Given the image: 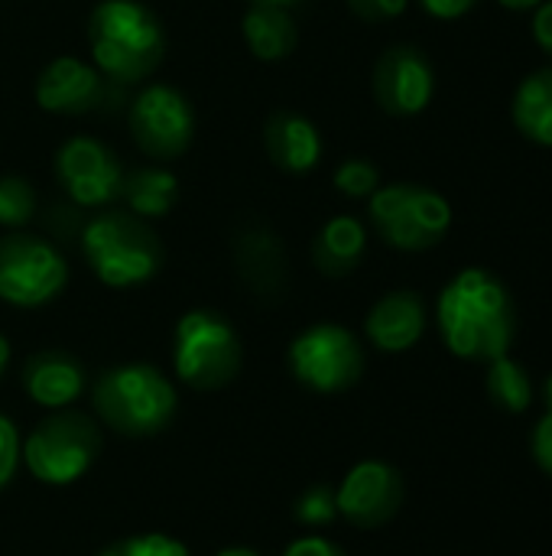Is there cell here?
I'll list each match as a JSON object with an SVG mask.
<instances>
[{
	"label": "cell",
	"instance_id": "3957f363",
	"mask_svg": "<svg viewBox=\"0 0 552 556\" xmlns=\"http://www.w3.org/2000/svg\"><path fill=\"white\" fill-rule=\"evenodd\" d=\"M94 65L117 85L146 81L166 52L159 16L140 0H101L88 16Z\"/></svg>",
	"mask_w": 552,
	"mask_h": 556
},
{
	"label": "cell",
	"instance_id": "8d00e7d4",
	"mask_svg": "<svg viewBox=\"0 0 552 556\" xmlns=\"http://www.w3.org/2000/svg\"><path fill=\"white\" fill-rule=\"evenodd\" d=\"M251 3H260V7H280V10H293V7H299L303 0H251Z\"/></svg>",
	"mask_w": 552,
	"mask_h": 556
},
{
	"label": "cell",
	"instance_id": "7a4b0ae2",
	"mask_svg": "<svg viewBox=\"0 0 552 556\" xmlns=\"http://www.w3.org/2000/svg\"><path fill=\"white\" fill-rule=\"evenodd\" d=\"M91 407L98 424L111 433L146 440L176 420L179 391L156 365L127 362L98 375L91 388Z\"/></svg>",
	"mask_w": 552,
	"mask_h": 556
},
{
	"label": "cell",
	"instance_id": "d4e9b609",
	"mask_svg": "<svg viewBox=\"0 0 552 556\" xmlns=\"http://www.w3.org/2000/svg\"><path fill=\"white\" fill-rule=\"evenodd\" d=\"M98 556H192L189 547L169 534L150 531V534H130L120 538L114 544H107L104 551H98Z\"/></svg>",
	"mask_w": 552,
	"mask_h": 556
},
{
	"label": "cell",
	"instance_id": "ffe728a7",
	"mask_svg": "<svg viewBox=\"0 0 552 556\" xmlns=\"http://www.w3.org/2000/svg\"><path fill=\"white\" fill-rule=\"evenodd\" d=\"M511 121L537 147L552 150V65L530 72L511 101Z\"/></svg>",
	"mask_w": 552,
	"mask_h": 556
},
{
	"label": "cell",
	"instance_id": "e0dca14e",
	"mask_svg": "<svg viewBox=\"0 0 552 556\" xmlns=\"http://www.w3.org/2000/svg\"><path fill=\"white\" fill-rule=\"evenodd\" d=\"M426 323H429V309L423 296L416 290H394L371 306L364 319V336L374 349L387 355H400L423 339Z\"/></svg>",
	"mask_w": 552,
	"mask_h": 556
},
{
	"label": "cell",
	"instance_id": "8992f818",
	"mask_svg": "<svg viewBox=\"0 0 552 556\" xmlns=\"http://www.w3.org/2000/svg\"><path fill=\"white\" fill-rule=\"evenodd\" d=\"M244 365L238 329L218 309H189L172 332V371L192 391L228 388Z\"/></svg>",
	"mask_w": 552,
	"mask_h": 556
},
{
	"label": "cell",
	"instance_id": "ac0fdd59",
	"mask_svg": "<svg viewBox=\"0 0 552 556\" xmlns=\"http://www.w3.org/2000/svg\"><path fill=\"white\" fill-rule=\"evenodd\" d=\"M264 147L273 166L293 176H306L322 160V134L319 127L296 111H277L270 114L264 127Z\"/></svg>",
	"mask_w": 552,
	"mask_h": 556
},
{
	"label": "cell",
	"instance_id": "8fae6325",
	"mask_svg": "<svg viewBox=\"0 0 552 556\" xmlns=\"http://www.w3.org/2000/svg\"><path fill=\"white\" fill-rule=\"evenodd\" d=\"M133 143L156 163L179 160L195 137V111L172 85H146L127 111Z\"/></svg>",
	"mask_w": 552,
	"mask_h": 556
},
{
	"label": "cell",
	"instance_id": "44dd1931",
	"mask_svg": "<svg viewBox=\"0 0 552 556\" xmlns=\"http://www.w3.org/2000/svg\"><path fill=\"white\" fill-rule=\"evenodd\" d=\"M120 199L127 202V212L137 218H163L172 212L179 199V182L166 166H137L124 173Z\"/></svg>",
	"mask_w": 552,
	"mask_h": 556
},
{
	"label": "cell",
	"instance_id": "d6a6232c",
	"mask_svg": "<svg viewBox=\"0 0 552 556\" xmlns=\"http://www.w3.org/2000/svg\"><path fill=\"white\" fill-rule=\"evenodd\" d=\"M530 33H534V42L543 49V55L552 59V0H543V3L534 10Z\"/></svg>",
	"mask_w": 552,
	"mask_h": 556
},
{
	"label": "cell",
	"instance_id": "e575fe53",
	"mask_svg": "<svg viewBox=\"0 0 552 556\" xmlns=\"http://www.w3.org/2000/svg\"><path fill=\"white\" fill-rule=\"evenodd\" d=\"M504 10H514V13H527V10H537L543 0H498Z\"/></svg>",
	"mask_w": 552,
	"mask_h": 556
},
{
	"label": "cell",
	"instance_id": "9c48e42d",
	"mask_svg": "<svg viewBox=\"0 0 552 556\" xmlns=\"http://www.w3.org/2000/svg\"><path fill=\"white\" fill-rule=\"evenodd\" d=\"M68 283V264L62 251L26 231L0 238V300L16 309H36L52 303Z\"/></svg>",
	"mask_w": 552,
	"mask_h": 556
},
{
	"label": "cell",
	"instance_id": "5bb4252c",
	"mask_svg": "<svg viewBox=\"0 0 552 556\" xmlns=\"http://www.w3.org/2000/svg\"><path fill=\"white\" fill-rule=\"evenodd\" d=\"M436 68L420 46L397 42L374 65V98L394 117H416L433 104Z\"/></svg>",
	"mask_w": 552,
	"mask_h": 556
},
{
	"label": "cell",
	"instance_id": "74e56055",
	"mask_svg": "<svg viewBox=\"0 0 552 556\" xmlns=\"http://www.w3.org/2000/svg\"><path fill=\"white\" fill-rule=\"evenodd\" d=\"M7 365H10V342L0 336V378H3V371H7Z\"/></svg>",
	"mask_w": 552,
	"mask_h": 556
},
{
	"label": "cell",
	"instance_id": "83f0119b",
	"mask_svg": "<svg viewBox=\"0 0 552 556\" xmlns=\"http://www.w3.org/2000/svg\"><path fill=\"white\" fill-rule=\"evenodd\" d=\"M42 225H46V231H49L55 241H72V238H78L81 228H85L81 205H75L72 199L52 202V205L46 208V215H42Z\"/></svg>",
	"mask_w": 552,
	"mask_h": 556
},
{
	"label": "cell",
	"instance_id": "f546056e",
	"mask_svg": "<svg viewBox=\"0 0 552 556\" xmlns=\"http://www.w3.org/2000/svg\"><path fill=\"white\" fill-rule=\"evenodd\" d=\"M530 456L552 479V407L543 410V417L537 420V427L530 433Z\"/></svg>",
	"mask_w": 552,
	"mask_h": 556
},
{
	"label": "cell",
	"instance_id": "4fadbf2b",
	"mask_svg": "<svg viewBox=\"0 0 552 556\" xmlns=\"http://www.w3.org/2000/svg\"><path fill=\"white\" fill-rule=\"evenodd\" d=\"M403 498H407L403 476L381 459H364L351 466L342 485L335 489L338 515L361 531L390 525L400 515Z\"/></svg>",
	"mask_w": 552,
	"mask_h": 556
},
{
	"label": "cell",
	"instance_id": "603a6c76",
	"mask_svg": "<svg viewBox=\"0 0 552 556\" xmlns=\"http://www.w3.org/2000/svg\"><path fill=\"white\" fill-rule=\"evenodd\" d=\"M485 391H488L491 404L498 410H504V414H527L530 404H534V378L511 355H501V358L488 362Z\"/></svg>",
	"mask_w": 552,
	"mask_h": 556
},
{
	"label": "cell",
	"instance_id": "d590c367",
	"mask_svg": "<svg viewBox=\"0 0 552 556\" xmlns=\"http://www.w3.org/2000/svg\"><path fill=\"white\" fill-rule=\"evenodd\" d=\"M215 556H260L254 547H241V544H234V547H224V551H218Z\"/></svg>",
	"mask_w": 552,
	"mask_h": 556
},
{
	"label": "cell",
	"instance_id": "277c9868",
	"mask_svg": "<svg viewBox=\"0 0 552 556\" xmlns=\"http://www.w3.org/2000/svg\"><path fill=\"white\" fill-rule=\"evenodd\" d=\"M81 254L91 274L111 290L150 283L163 267V244L146 218L133 212H101L81 228Z\"/></svg>",
	"mask_w": 552,
	"mask_h": 556
},
{
	"label": "cell",
	"instance_id": "4316f807",
	"mask_svg": "<svg viewBox=\"0 0 552 556\" xmlns=\"http://www.w3.org/2000/svg\"><path fill=\"white\" fill-rule=\"evenodd\" d=\"M335 189L348 199H371L381 189V169L361 156H351L338 163L335 169Z\"/></svg>",
	"mask_w": 552,
	"mask_h": 556
},
{
	"label": "cell",
	"instance_id": "52a82bcc",
	"mask_svg": "<svg viewBox=\"0 0 552 556\" xmlns=\"http://www.w3.org/2000/svg\"><path fill=\"white\" fill-rule=\"evenodd\" d=\"M371 228L394 251L420 254L446 241L452 228V205L442 192L420 182L381 186L368 202Z\"/></svg>",
	"mask_w": 552,
	"mask_h": 556
},
{
	"label": "cell",
	"instance_id": "7402d4cb",
	"mask_svg": "<svg viewBox=\"0 0 552 556\" xmlns=\"http://www.w3.org/2000/svg\"><path fill=\"white\" fill-rule=\"evenodd\" d=\"M244 39L260 62H277L296 49L299 36L290 10L251 3V10L244 13Z\"/></svg>",
	"mask_w": 552,
	"mask_h": 556
},
{
	"label": "cell",
	"instance_id": "1f68e13d",
	"mask_svg": "<svg viewBox=\"0 0 552 556\" xmlns=\"http://www.w3.org/2000/svg\"><path fill=\"white\" fill-rule=\"evenodd\" d=\"M283 556H348L342 544L322 538V534H306V538H296L293 544H286Z\"/></svg>",
	"mask_w": 552,
	"mask_h": 556
},
{
	"label": "cell",
	"instance_id": "f1b7e54d",
	"mask_svg": "<svg viewBox=\"0 0 552 556\" xmlns=\"http://www.w3.org/2000/svg\"><path fill=\"white\" fill-rule=\"evenodd\" d=\"M20 430L10 417L0 414V492L13 482L20 466Z\"/></svg>",
	"mask_w": 552,
	"mask_h": 556
},
{
	"label": "cell",
	"instance_id": "2e32d148",
	"mask_svg": "<svg viewBox=\"0 0 552 556\" xmlns=\"http://www.w3.org/2000/svg\"><path fill=\"white\" fill-rule=\"evenodd\" d=\"M20 381L26 397L49 414L72 407L88 388L85 365L62 349H42L33 358H26Z\"/></svg>",
	"mask_w": 552,
	"mask_h": 556
},
{
	"label": "cell",
	"instance_id": "484cf974",
	"mask_svg": "<svg viewBox=\"0 0 552 556\" xmlns=\"http://www.w3.org/2000/svg\"><path fill=\"white\" fill-rule=\"evenodd\" d=\"M293 518L303 528H325L338 518V502H335V489L332 485H309L296 505H293Z\"/></svg>",
	"mask_w": 552,
	"mask_h": 556
},
{
	"label": "cell",
	"instance_id": "7c38bea8",
	"mask_svg": "<svg viewBox=\"0 0 552 556\" xmlns=\"http://www.w3.org/2000/svg\"><path fill=\"white\" fill-rule=\"evenodd\" d=\"M52 166L55 179L65 189V199H72L81 208H101L120 199L124 166L117 153L98 137H68L59 147Z\"/></svg>",
	"mask_w": 552,
	"mask_h": 556
},
{
	"label": "cell",
	"instance_id": "d6986e66",
	"mask_svg": "<svg viewBox=\"0 0 552 556\" xmlns=\"http://www.w3.org/2000/svg\"><path fill=\"white\" fill-rule=\"evenodd\" d=\"M364 251H368L364 222L355 215H335L319 228L312 241V264L319 274L338 280L358 270V264L364 261Z\"/></svg>",
	"mask_w": 552,
	"mask_h": 556
},
{
	"label": "cell",
	"instance_id": "836d02e7",
	"mask_svg": "<svg viewBox=\"0 0 552 556\" xmlns=\"http://www.w3.org/2000/svg\"><path fill=\"white\" fill-rule=\"evenodd\" d=\"M420 7L436 20H459L478 7V0H420Z\"/></svg>",
	"mask_w": 552,
	"mask_h": 556
},
{
	"label": "cell",
	"instance_id": "6da1fadb",
	"mask_svg": "<svg viewBox=\"0 0 552 556\" xmlns=\"http://www.w3.org/2000/svg\"><path fill=\"white\" fill-rule=\"evenodd\" d=\"M436 326L455 358L488 365L508 355L514 345V296L491 270L465 267L442 287L436 300Z\"/></svg>",
	"mask_w": 552,
	"mask_h": 556
},
{
	"label": "cell",
	"instance_id": "ba28073f",
	"mask_svg": "<svg viewBox=\"0 0 552 556\" xmlns=\"http://www.w3.org/2000/svg\"><path fill=\"white\" fill-rule=\"evenodd\" d=\"M286 365L306 391L342 394L361 381L368 358L351 329L338 323H316L290 342Z\"/></svg>",
	"mask_w": 552,
	"mask_h": 556
},
{
	"label": "cell",
	"instance_id": "cb8c5ba5",
	"mask_svg": "<svg viewBox=\"0 0 552 556\" xmlns=\"http://www.w3.org/2000/svg\"><path fill=\"white\" fill-rule=\"evenodd\" d=\"M36 215V189L23 176H0V225L20 231Z\"/></svg>",
	"mask_w": 552,
	"mask_h": 556
},
{
	"label": "cell",
	"instance_id": "30bf717a",
	"mask_svg": "<svg viewBox=\"0 0 552 556\" xmlns=\"http://www.w3.org/2000/svg\"><path fill=\"white\" fill-rule=\"evenodd\" d=\"M127 85L107 78L98 65L75 55L52 59L36 78V104L49 114H114L127 104Z\"/></svg>",
	"mask_w": 552,
	"mask_h": 556
},
{
	"label": "cell",
	"instance_id": "9a60e30c",
	"mask_svg": "<svg viewBox=\"0 0 552 556\" xmlns=\"http://www.w3.org/2000/svg\"><path fill=\"white\" fill-rule=\"evenodd\" d=\"M234 267H238V277L247 283V290L260 300L283 296L290 283L283 241L273 235V228L260 222H251L234 235Z\"/></svg>",
	"mask_w": 552,
	"mask_h": 556
},
{
	"label": "cell",
	"instance_id": "4dcf8cb0",
	"mask_svg": "<svg viewBox=\"0 0 552 556\" xmlns=\"http://www.w3.org/2000/svg\"><path fill=\"white\" fill-rule=\"evenodd\" d=\"M410 0H348V7L355 10V16L368 20V23H384L394 20L407 10Z\"/></svg>",
	"mask_w": 552,
	"mask_h": 556
},
{
	"label": "cell",
	"instance_id": "5b68a950",
	"mask_svg": "<svg viewBox=\"0 0 552 556\" xmlns=\"http://www.w3.org/2000/svg\"><path fill=\"white\" fill-rule=\"evenodd\" d=\"M101 446L104 427L98 424V417L65 407L52 410L29 430V437L20 443V463L36 482L49 489H65L88 476V469L101 456Z\"/></svg>",
	"mask_w": 552,
	"mask_h": 556
}]
</instances>
